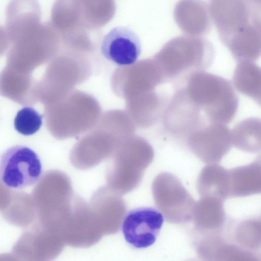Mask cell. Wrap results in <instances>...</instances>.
<instances>
[{
	"label": "cell",
	"mask_w": 261,
	"mask_h": 261,
	"mask_svg": "<svg viewBox=\"0 0 261 261\" xmlns=\"http://www.w3.org/2000/svg\"><path fill=\"white\" fill-rule=\"evenodd\" d=\"M231 131L225 124L210 123L196 133V151L204 162H219L232 146Z\"/></svg>",
	"instance_id": "8992f818"
},
{
	"label": "cell",
	"mask_w": 261,
	"mask_h": 261,
	"mask_svg": "<svg viewBox=\"0 0 261 261\" xmlns=\"http://www.w3.org/2000/svg\"><path fill=\"white\" fill-rule=\"evenodd\" d=\"M250 2V20L251 24L261 33V2Z\"/></svg>",
	"instance_id": "2e32d148"
},
{
	"label": "cell",
	"mask_w": 261,
	"mask_h": 261,
	"mask_svg": "<svg viewBox=\"0 0 261 261\" xmlns=\"http://www.w3.org/2000/svg\"><path fill=\"white\" fill-rule=\"evenodd\" d=\"M260 220H261V218H260Z\"/></svg>",
	"instance_id": "ac0fdd59"
},
{
	"label": "cell",
	"mask_w": 261,
	"mask_h": 261,
	"mask_svg": "<svg viewBox=\"0 0 261 261\" xmlns=\"http://www.w3.org/2000/svg\"><path fill=\"white\" fill-rule=\"evenodd\" d=\"M211 11L224 45L241 29L249 24V0H211Z\"/></svg>",
	"instance_id": "5b68a950"
},
{
	"label": "cell",
	"mask_w": 261,
	"mask_h": 261,
	"mask_svg": "<svg viewBox=\"0 0 261 261\" xmlns=\"http://www.w3.org/2000/svg\"><path fill=\"white\" fill-rule=\"evenodd\" d=\"M100 51L106 59L118 66L131 65L136 63L140 55V39L131 29L117 27L104 36Z\"/></svg>",
	"instance_id": "277c9868"
},
{
	"label": "cell",
	"mask_w": 261,
	"mask_h": 261,
	"mask_svg": "<svg viewBox=\"0 0 261 261\" xmlns=\"http://www.w3.org/2000/svg\"><path fill=\"white\" fill-rule=\"evenodd\" d=\"M43 173L38 154L31 148L17 145L7 149L1 156L0 177L7 187L20 190L37 183Z\"/></svg>",
	"instance_id": "7a4b0ae2"
},
{
	"label": "cell",
	"mask_w": 261,
	"mask_h": 261,
	"mask_svg": "<svg viewBox=\"0 0 261 261\" xmlns=\"http://www.w3.org/2000/svg\"><path fill=\"white\" fill-rule=\"evenodd\" d=\"M42 115L33 108L25 107L19 110L14 118V126L15 130L24 136H31L35 134L42 124Z\"/></svg>",
	"instance_id": "9a60e30c"
},
{
	"label": "cell",
	"mask_w": 261,
	"mask_h": 261,
	"mask_svg": "<svg viewBox=\"0 0 261 261\" xmlns=\"http://www.w3.org/2000/svg\"><path fill=\"white\" fill-rule=\"evenodd\" d=\"M233 237L237 245L252 253L261 250V220L250 219L239 223Z\"/></svg>",
	"instance_id": "5bb4252c"
},
{
	"label": "cell",
	"mask_w": 261,
	"mask_h": 261,
	"mask_svg": "<svg viewBox=\"0 0 261 261\" xmlns=\"http://www.w3.org/2000/svg\"><path fill=\"white\" fill-rule=\"evenodd\" d=\"M249 2H261V0H249Z\"/></svg>",
	"instance_id": "e0dca14e"
},
{
	"label": "cell",
	"mask_w": 261,
	"mask_h": 261,
	"mask_svg": "<svg viewBox=\"0 0 261 261\" xmlns=\"http://www.w3.org/2000/svg\"><path fill=\"white\" fill-rule=\"evenodd\" d=\"M229 198L261 194V152L249 164L229 170Z\"/></svg>",
	"instance_id": "52a82bcc"
},
{
	"label": "cell",
	"mask_w": 261,
	"mask_h": 261,
	"mask_svg": "<svg viewBox=\"0 0 261 261\" xmlns=\"http://www.w3.org/2000/svg\"><path fill=\"white\" fill-rule=\"evenodd\" d=\"M163 222V216L157 209L139 207L130 210L125 216L122 231L132 247L146 248L154 243Z\"/></svg>",
	"instance_id": "3957f363"
},
{
	"label": "cell",
	"mask_w": 261,
	"mask_h": 261,
	"mask_svg": "<svg viewBox=\"0 0 261 261\" xmlns=\"http://www.w3.org/2000/svg\"><path fill=\"white\" fill-rule=\"evenodd\" d=\"M232 83L241 94L252 99L261 107V67L254 62H237Z\"/></svg>",
	"instance_id": "30bf717a"
},
{
	"label": "cell",
	"mask_w": 261,
	"mask_h": 261,
	"mask_svg": "<svg viewBox=\"0 0 261 261\" xmlns=\"http://www.w3.org/2000/svg\"><path fill=\"white\" fill-rule=\"evenodd\" d=\"M224 201L215 197L205 196L197 207V222L204 232L220 233L226 221Z\"/></svg>",
	"instance_id": "8fae6325"
},
{
	"label": "cell",
	"mask_w": 261,
	"mask_h": 261,
	"mask_svg": "<svg viewBox=\"0 0 261 261\" xmlns=\"http://www.w3.org/2000/svg\"><path fill=\"white\" fill-rule=\"evenodd\" d=\"M202 253L206 259L219 261H253L258 256L238 245L229 243L220 233L208 234L202 244Z\"/></svg>",
	"instance_id": "ba28073f"
},
{
	"label": "cell",
	"mask_w": 261,
	"mask_h": 261,
	"mask_svg": "<svg viewBox=\"0 0 261 261\" xmlns=\"http://www.w3.org/2000/svg\"><path fill=\"white\" fill-rule=\"evenodd\" d=\"M232 145L249 153L261 151V118L251 117L237 123L231 131Z\"/></svg>",
	"instance_id": "7c38bea8"
},
{
	"label": "cell",
	"mask_w": 261,
	"mask_h": 261,
	"mask_svg": "<svg viewBox=\"0 0 261 261\" xmlns=\"http://www.w3.org/2000/svg\"><path fill=\"white\" fill-rule=\"evenodd\" d=\"M188 90L194 94L196 105L204 113L208 123L227 124L234 119L239 100L229 81L198 70L188 77Z\"/></svg>",
	"instance_id": "6da1fadb"
},
{
	"label": "cell",
	"mask_w": 261,
	"mask_h": 261,
	"mask_svg": "<svg viewBox=\"0 0 261 261\" xmlns=\"http://www.w3.org/2000/svg\"><path fill=\"white\" fill-rule=\"evenodd\" d=\"M225 46L237 62H255L261 56V33L248 24L234 34Z\"/></svg>",
	"instance_id": "9c48e42d"
},
{
	"label": "cell",
	"mask_w": 261,
	"mask_h": 261,
	"mask_svg": "<svg viewBox=\"0 0 261 261\" xmlns=\"http://www.w3.org/2000/svg\"><path fill=\"white\" fill-rule=\"evenodd\" d=\"M201 193L223 201L229 198V170L217 163L210 164L203 170L200 177Z\"/></svg>",
	"instance_id": "4fadbf2b"
}]
</instances>
